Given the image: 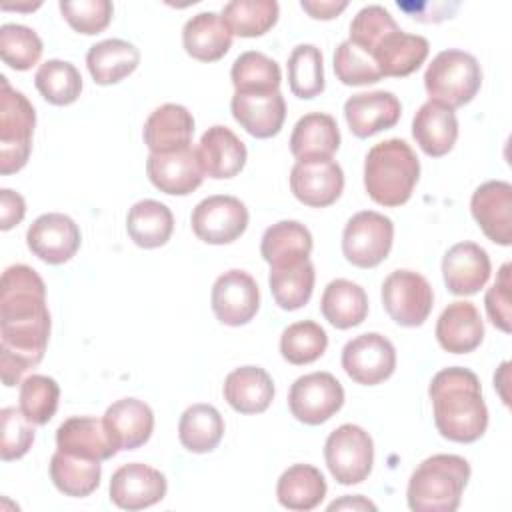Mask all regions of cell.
<instances>
[{"instance_id":"41","label":"cell","mask_w":512,"mask_h":512,"mask_svg":"<svg viewBox=\"0 0 512 512\" xmlns=\"http://www.w3.org/2000/svg\"><path fill=\"white\" fill-rule=\"evenodd\" d=\"M34 84L42 98L54 106H68L82 92V76L78 68L66 60H46L34 74Z\"/></svg>"},{"instance_id":"42","label":"cell","mask_w":512,"mask_h":512,"mask_svg":"<svg viewBox=\"0 0 512 512\" xmlns=\"http://www.w3.org/2000/svg\"><path fill=\"white\" fill-rule=\"evenodd\" d=\"M288 86L302 100L324 92V60L314 44H298L288 56Z\"/></svg>"},{"instance_id":"43","label":"cell","mask_w":512,"mask_h":512,"mask_svg":"<svg viewBox=\"0 0 512 512\" xmlns=\"http://www.w3.org/2000/svg\"><path fill=\"white\" fill-rule=\"evenodd\" d=\"M328 348L326 330L314 320H300L284 328L280 336V354L294 366L316 362Z\"/></svg>"},{"instance_id":"33","label":"cell","mask_w":512,"mask_h":512,"mask_svg":"<svg viewBox=\"0 0 512 512\" xmlns=\"http://www.w3.org/2000/svg\"><path fill=\"white\" fill-rule=\"evenodd\" d=\"M320 310L334 328L348 330L366 320L368 296L360 284L346 278H336L324 288Z\"/></svg>"},{"instance_id":"7","label":"cell","mask_w":512,"mask_h":512,"mask_svg":"<svg viewBox=\"0 0 512 512\" xmlns=\"http://www.w3.org/2000/svg\"><path fill=\"white\" fill-rule=\"evenodd\" d=\"M392 240V220L380 212L362 210L356 212L344 226L342 254L352 266L374 268L390 254Z\"/></svg>"},{"instance_id":"19","label":"cell","mask_w":512,"mask_h":512,"mask_svg":"<svg viewBox=\"0 0 512 512\" xmlns=\"http://www.w3.org/2000/svg\"><path fill=\"white\" fill-rule=\"evenodd\" d=\"M400 114V100L388 90L358 92L344 102V118L356 138H370L396 126Z\"/></svg>"},{"instance_id":"40","label":"cell","mask_w":512,"mask_h":512,"mask_svg":"<svg viewBox=\"0 0 512 512\" xmlns=\"http://www.w3.org/2000/svg\"><path fill=\"white\" fill-rule=\"evenodd\" d=\"M234 92H274L280 90L282 72L270 56L248 50L242 52L230 70Z\"/></svg>"},{"instance_id":"30","label":"cell","mask_w":512,"mask_h":512,"mask_svg":"<svg viewBox=\"0 0 512 512\" xmlns=\"http://www.w3.org/2000/svg\"><path fill=\"white\" fill-rule=\"evenodd\" d=\"M182 44L188 56L200 62H216L232 46V32L216 12H200L186 20Z\"/></svg>"},{"instance_id":"46","label":"cell","mask_w":512,"mask_h":512,"mask_svg":"<svg viewBox=\"0 0 512 512\" xmlns=\"http://www.w3.org/2000/svg\"><path fill=\"white\" fill-rule=\"evenodd\" d=\"M334 74L346 86H364L382 80L374 58L352 40L338 44L334 52Z\"/></svg>"},{"instance_id":"35","label":"cell","mask_w":512,"mask_h":512,"mask_svg":"<svg viewBox=\"0 0 512 512\" xmlns=\"http://www.w3.org/2000/svg\"><path fill=\"white\" fill-rule=\"evenodd\" d=\"M126 230L136 246L146 250L160 248L172 236L174 216L166 204L146 198L128 210Z\"/></svg>"},{"instance_id":"14","label":"cell","mask_w":512,"mask_h":512,"mask_svg":"<svg viewBox=\"0 0 512 512\" xmlns=\"http://www.w3.org/2000/svg\"><path fill=\"white\" fill-rule=\"evenodd\" d=\"M82 236L78 224L60 212L38 216L26 232L28 250L46 264H64L80 248Z\"/></svg>"},{"instance_id":"32","label":"cell","mask_w":512,"mask_h":512,"mask_svg":"<svg viewBox=\"0 0 512 512\" xmlns=\"http://www.w3.org/2000/svg\"><path fill=\"white\" fill-rule=\"evenodd\" d=\"M312 252V234L298 220H280L262 234L260 254L274 266H290L306 260Z\"/></svg>"},{"instance_id":"34","label":"cell","mask_w":512,"mask_h":512,"mask_svg":"<svg viewBox=\"0 0 512 512\" xmlns=\"http://www.w3.org/2000/svg\"><path fill=\"white\" fill-rule=\"evenodd\" d=\"M324 474L310 464H294L282 472L276 484L280 506L296 512L314 510L326 496Z\"/></svg>"},{"instance_id":"47","label":"cell","mask_w":512,"mask_h":512,"mask_svg":"<svg viewBox=\"0 0 512 512\" xmlns=\"http://www.w3.org/2000/svg\"><path fill=\"white\" fill-rule=\"evenodd\" d=\"M398 24L394 22L392 14L380 6V4H370L358 10V14L350 22V38L358 48L368 52L372 56L374 48L378 42L392 30H396Z\"/></svg>"},{"instance_id":"11","label":"cell","mask_w":512,"mask_h":512,"mask_svg":"<svg viewBox=\"0 0 512 512\" xmlns=\"http://www.w3.org/2000/svg\"><path fill=\"white\" fill-rule=\"evenodd\" d=\"M342 368L356 384L376 386L396 370L394 344L378 332L360 334L344 344Z\"/></svg>"},{"instance_id":"28","label":"cell","mask_w":512,"mask_h":512,"mask_svg":"<svg viewBox=\"0 0 512 512\" xmlns=\"http://www.w3.org/2000/svg\"><path fill=\"white\" fill-rule=\"evenodd\" d=\"M222 394L232 410L240 414H260L274 398V382L260 366H240L226 376Z\"/></svg>"},{"instance_id":"45","label":"cell","mask_w":512,"mask_h":512,"mask_svg":"<svg viewBox=\"0 0 512 512\" xmlns=\"http://www.w3.org/2000/svg\"><path fill=\"white\" fill-rule=\"evenodd\" d=\"M40 36L24 24H2L0 56L12 70H30L42 56Z\"/></svg>"},{"instance_id":"1","label":"cell","mask_w":512,"mask_h":512,"mask_svg":"<svg viewBox=\"0 0 512 512\" xmlns=\"http://www.w3.org/2000/svg\"><path fill=\"white\" fill-rule=\"evenodd\" d=\"M434 424L446 440L470 444L488 428V408L478 376L462 366L442 368L428 386Z\"/></svg>"},{"instance_id":"13","label":"cell","mask_w":512,"mask_h":512,"mask_svg":"<svg viewBox=\"0 0 512 512\" xmlns=\"http://www.w3.org/2000/svg\"><path fill=\"white\" fill-rule=\"evenodd\" d=\"M290 190L304 206L326 208L340 198L344 172L332 158L296 160L290 170Z\"/></svg>"},{"instance_id":"16","label":"cell","mask_w":512,"mask_h":512,"mask_svg":"<svg viewBox=\"0 0 512 512\" xmlns=\"http://www.w3.org/2000/svg\"><path fill=\"white\" fill-rule=\"evenodd\" d=\"M470 212L488 240L512 244V186L506 180L480 184L470 198Z\"/></svg>"},{"instance_id":"38","label":"cell","mask_w":512,"mask_h":512,"mask_svg":"<svg viewBox=\"0 0 512 512\" xmlns=\"http://www.w3.org/2000/svg\"><path fill=\"white\" fill-rule=\"evenodd\" d=\"M314 280H316V272L310 258L290 266H274L270 268V276H268L274 302L288 312L308 304L314 290Z\"/></svg>"},{"instance_id":"39","label":"cell","mask_w":512,"mask_h":512,"mask_svg":"<svg viewBox=\"0 0 512 512\" xmlns=\"http://www.w3.org/2000/svg\"><path fill=\"white\" fill-rule=\"evenodd\" d=\"M276 0H232L222 8V20L228 30L242 38L266 34L278 22Z\"/></svg>"},{"instance_id":"18","label":"cell","mask_w":512,"mask_h":512,"mask_svg":"<svg viewBox=\"0 0 512 512\" xmlns=\"http://www.w3.org/2000/svg\"><path fill=\"white\" fill-rule=\"evenodd\" d=\"M490 272V256L476 242H458L442 258L444 284L456 296L476 294L486 286Z\"/></svg>"},{"instance_id":"51","label":"cell","mask_w":512,"mask_h":512,"mask_svg":"<svg viewBox=\"0 0 512 512\" xmlns=\"http://www.w3.org/2000/svg\"><path fill=\"white\" fill-rule=\"evenodd\" d=\"M24 214H26L24 198L10 188H2L0 190V228L4 232L14 228L16 224L22 222Z\"/></svg>"},{"instance_id":"22","label":"cell","mask_w":512,"mask_h":512,"mask_svg":"<svg viewBox=\"0 0 512 512\" xmlns=\"http://www.w3.org/2000/svg\"><path fill=\"white\" fill-rule=\"evenodd\" d=\"M56 446L62 452L100 462L110 460L120 452L110 438L104 420L94 416H72L64 420L56 430Z\"/></svg>"},{"instance_id":"50","label":"cell","mask_w":512,"mask_h":512,"mask_svg":"<svg viewBox=\"0 0 512 512\" xmlns=\"http://www.w3.org/2000/svg\"><path fill=\"white\" fill-rule=\"evenodd\" d=\"M510 264H502L496 282L488 288L484 304L490 322L502 332H510Z\"/></svg>"},{"instance_id":"21","label":"cell","mask_w":512,"mask_h":512,"mask_svg":"<svg viewBox=\"0 0 512 512\" xmlns=\"http://www.w3.org/2000/svg\"><path fill=\"white\" fill-rule=\"evenodd\" d=\"M202 172L214 180L234 178L246 164L244 142L226 126H210L196 148Z\"/></svg>"},{"instance_id":"48","label":"cell","mask_w":512,"mask_h":512,"mask_svg":"<svg viewBox=\"0 0 512 512\" xmlns=\"http://www.w3.org/2000/svg\"><path fill=\"white\" fill-rule=\"evenodd\" d=\"M34 426L20 408L6 406L0 410V454L4 462L18 460L30 450L36 436Z\"/></svg>"},{"instance_id":"17","label":"cell","mask_w":512,"mask_h":512,"mask_svg":"<svg viewBox=\"0 0 512 512\" xmlns=\"http://www.w3.org/2000/svg\"><path fill=\"white\" fill-rule=\"evenodd\" d=\"M146 174L160 192L170 196L192 194L204 180L198 152L192 146L162 154L150 152L146 160Z\"/></svg>"},{"instance_id":"9","label":"cell","mask_w":512,"mask_h":512,"mask_svg":"<svg viewBox=\"0 0 512 512\" xmlns=\"http://www.w3.org/2000/svg\"><path fill=\"white\" fill-rule=\"evenodd\" d=\"M344 404V388L330 372H310L294 380L288 408L298 422L318 426L330 420Z\"/></svg>"},{"instance_id":"26","label":"cell","mask_w":512,"mask_h":512,"mask_svg":"<svg viewBox=\"0 0 512 512\" xmlns=\"http://www.w3.org/2000/svg\"><path fill=\"white\" fill-rule=\"evenodd\" d=\"M194 118L182 104H162L144 122V144L150 152H174L190 146Z\"/></svg>"},{"instance_id":"37","label":"cell","mask_w":512,"mask_h":512,"mask_svg":"<svg viewBox=\"0 0 512 512\" xmlns=\"http://www.w3.org/2000/svg\"><path fill=\"white\" fill-rule=\"evenodd\" d=\"M224 436L222 414L212 404L188 406L178 422L180 444L194 454L212 452Z\"/></svg>"},{"instance_id":"24","label":"cell","mask_w":512,"mask_h":512,"mask_svg":"<svg viewBox=\"0 0 512 512\" xmlns=\"http://www.w3.org/2000/svg\"><path fill=\"white\" fill-rule=\"evenodd\" d=\"M484 322L478 308L468 300L450 302L436 322L438 344L452 354H466L480 346Z\"/></svg>"},{"instance_id":"36","label":"cell","mask_w":512,"mask_h":512,"mask_svg":"<svg viewBox=\"0 0 512 512\" xmlns=\"http://www.w3.org/2000/svg\"><path fill=\"white\" fill-rule=\"evenodd\" d=\"M100 476V460L74 456L62 450H56L50 458V480L64 496H90L100 486Z\"/></svg>"},{"instance_id":"20","label":"cell","mask_w":512,"mask_h":512,"mask_svg":"<svg viewBox=\"0 0 512 512\" xmlns=\"http://www.w3.org/2000/svg\"><path fill=\"white\" fill-rule=\"evenodd\" d=\"M234 120L254 138H272L282 130L286 102L280 90L234 92L230 100Z\"/></svg>"},{"instance_id":"5","label":"cell","mask_w":512,"mask_h":512,"mask_svg":"<svg viewBox=\"0 0 512 512\" xmlns=\"http://www.w3.org/2000/svg\"><path fill=\"white\" fill-rule=\"evenodd\" d=\"M0 174L22 170L30 158L36 112L30 100L0 76Z\"/></svg>"},{"instance_id":"4","label":"cell","mask_w":512,"mask_h":512,"mask_svg":"<svg viewBox=\"0 0 512 512\" xmlns=\"http://www.w3.org/2000/svg\"><path fill=\"white\" fill-rule=\"evenodd\" d=\"M482 86L478 60L464 50L448 48L438 52L424 72V88L430 100L448 108H460L474 100Z\"/></svg>"},{"instance_id":"6","label":"cell","mask_w":512,"mask_h":512,"mask_svg":"<svg viewBox=\"0 0 512 512\" xmlns=\"http://www.w3.org/2000/svg\"><path fill=\"white\" fill-rule=\"evenodd\" d=\"M324 460L332 478L342 486L364 482L374 464V442L358 424H342L324 442Z\"/></svg>"},{"instance_id":"15","label":"cell","mask_w":512,"mask_h":512,"mask_svg":"<svg viewBox=\"0 0 512 512\" xmlns=\"http://www.w3.org/2000/svg\"><path fill=\"white\" fill-rule=\"evenodd\" d=\"M110 500L122 510H142L158 504L168 490L166 476L142 462L122 464L110 478Z\"/></svg>"},{"instance_id":"27","label":"cell","mask_w":512,"mask_h":512,"mask_svg":"<svg viewBox=\"0 0 512 512\" xmlns=\"http://www.w3.org/2000/svg\"><path fill=\"white\" fill-rule=\"evenodd\" d=\"M412 136L420 150L432 158L448 154L458 138V120L452 108L428 100L412 118Z\"/></svg>"},{"instance_id":"12","label":"cell","mask_w":512,"mask_h":512,"mask_svg":"<svg viewBox=\"0 0 512 512\" xmlns=\"http://www.w3.org/2000/svg\"><path fill=\"white\" fill-rule=\"evenodd\" d=\"M212 312L226 326L248 324L260 308L256 280L238 268L220 274L212 286Z\"/></svg>"},{"instance_id":"25","label":"cell","mask_w":512,"mask_h":512,"mask_svg":"<svg viewBox=\"0 0 512 512\" xmlns=\"http://www.w3.org/2000/svg\"><path fill=\"white\" fill-rule=\"evenodd\" d=\"M430 44L420 34H408L400 26L388 32L372 52V58L382 74L402 78L416 72L428 58Z\"/></svg>"},{"instance_id":"52","label":"cell","mask_w":512,"mask_h":512,"mask_svg":"<svg viewBox=\"0 0 512 512\" xmlns=\"http://www.w3.org/2000/svg\"><path fill=\"white\" fill-rule=\"evenodd\" d=\"M300 6L316 20H332L342 10H346L348 2L346 0H340V2H336V0H302Z\"/></svg>"},{"instance_id":"3","label":"cell","mask_w":512,"mask_h":512,"mask_svg":"<svg viewBox=\"0 0 512 512\" xmlns=\"http://www.w3.org/2000/svg\"><path fill=\"white\" fill-rule=\"evenodd\" d=\"M470 480V464L458 454H434L420 462L406 488L414 512H454Z\"/></svg>"},{"instance_id":"49","label":"cell","mask_w":512,"mask_h":512,"mask_svg":"<svg viewBox=\"0 0 512 512\" xmlns=\"http://www.w3.org/2000/svg\"><path fill=\"white\" fill-rule=\"evenodd\" d=\"M58 6L64 20L86 36L102 32L114 14L110 0H60Z\"/></svg>"},{"instance_id":"10","label":"cell","mask_w":512,"mask_h":512,"mask_svg":"<svg viewBox=\"0 0 512 512\" xmlns=\"http://www.w3.org/2000/svg\"><path fill=\"white\" fill-rule=\"evenodd\" d=\"M192 232L206 244L222 246L238 240L248 228L246 204L228 194H214L192 210Z\"/></svg>"},{"instance_id":"2","label":"cell","mask_w":512,"mask_h":512,"mask_svg":"<svg viewBox=\"0 0 512 512\" xmlns=\"http://www.w3.org/2000/svg\"><path fill=\"white\" fill-rule=\"evenodd\" d=\"M420 178V160L402 138L374 144L364 160L366 194L380 206L394 208L410 200Z\"/></svg>"},{"instance_id":"8","label":"cell","mask_w":512,"mask_h":512,"mask_svg":"<svg viewBox=\"0 0 512 512\" xmlns=\"http://www.w3.org/2000/svg\"><path fill=\"white\" fill-rule=\"evenodd\" d=\"M382 304L386 314L400 326H422L434 306L428 280L414 270H394L382 282Z\"/></svg>"},{"instance_id":"29","label":"cell","mask_w":512,"mask_h":512,"mask_svg":"<svg viewBox=\"0 0 512 512\" xmlns=\"http://www.w3.org/2000/svg\"><path fill=\"white\" fill-rule=\"evenodd\" d=\"M340 148V130L336 120L324 112L304 114L290 134V152L296 160L332 158Z\"/></svg>"},{"instance_id":"31","label":"cell","mask_w":512,"mask_h":512,"mask_svg":"<svg viewBox=\"0 0 512 512\" xmlns=\"http://www.w3.org/2000/svg\"><path fill=\"white\" fill-rule=\"evenodd\" d=\"M140 64V50L122 38H108L90 46L86 66L92 80L100 86L118 84Z\"/></svg>"},{"instance_id":"23","label":"cell","mask_w":512,"mask_h":512,"mask_svg":"<svg viewBox=\"0 0 512 512\" xmlns=\"http://www.w3.org/2000/svg\"><path fill=\"white\" fill-rule=\"evenodd\" d=\"M102 420L118 450L140 448L150 440L154 430V412L138 398H120L112 402Z\"/></svg>"},{"instance_id":"53","label":"cell","mask_w":512,"mask_h":512,"mask_svg":"<svg viewBox=\"0 0 512 512\" xmlns=\"http://www.w3.org/2000/svg\"><path fill=\"white\" fill-rule=\"evenodd\" d=\"M340 508H352V510H376V504H372L370 500H366V498H362V496H354V498L346 496V498H342V500H334V502L328 506V510H340Z\"/></svg>"},{"instance_id":"44","label":"cell","mask_w":512,"mask_h":512,"mask_svg":"<svg viewBox=\"0 0 512 512\" xmlns=\"http://www.w3.org/2000/svg\"><path fill=\"white\" fill-rule=\"evenodd\" d=\"M58 400L60 386L50 376L32 374L20 384V410L36 426H44L52 420L58 410Z\"/></svg>"}]
</instances>
